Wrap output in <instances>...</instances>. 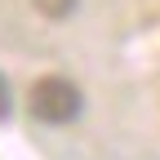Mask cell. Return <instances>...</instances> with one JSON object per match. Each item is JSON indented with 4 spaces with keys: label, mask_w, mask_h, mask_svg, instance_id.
Listing matches in <instances>:
<instances>
[{
    "label": "cell",
    "mask_w": 160,
    "mask_h": 160,
    "mask_svg": "<svg viewBox=\"0 0 160 160\" xmlns=\"http://www.w3.org/2000/svg\"><path fill=\"white\" fill-rule=\"evenodd\" d=\"M80 107H85V98L67 76H45L31 85V116L45 125H67L80 116Z\"/></svg>",
    "instance_id": "6da1fadb"
},
{
    "label": "cell",
    "mask_w": 160,
    "mask_h": 160,
    "mask_svg": "<svg viewBox=\"0 0 160 160\" xmlns=\"http://www.w3.org/2000/svg\"><path fill=\"white\" fill-rule=\"evenodd\" d=\"M36 9L49 13V18H67V13L76 9V0H36Z\"/></svg>",
    "instance_id": "7a4b0ae2"
},
{
    "label": "cell",
    "mask_w": 160,
    "mask_h": 160,
    "mask_svg": "<svg viewBox=\"0 0 160 160\" xmlns=\"http://www.w3.org/2000/svg\"><path fill=\"white\" fill-rule=\"evenodd\" d=\"M0 116H9V93H5V80H0Z\"/></svg>",
    "instance_id": "3957f363"
}]
</instances>
